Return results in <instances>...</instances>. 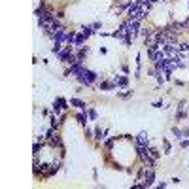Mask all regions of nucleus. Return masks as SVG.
<instances>
[{"label":"nucleus","mask_w":189,"mask_h":189,"mask_svg":"<svg viewBox=\"0 0 189 189\" xmlns=\"http://www.w3.org/2000/svg\"><path fill=\"white\" fill-rule=\"evenodd\" d=\"M78 80H80L81 83H83V85H91V83H93V81L97 80V74H95V72H91V70H83V72H81L80 76H78Z\"/></svg>","instance_id":"nucleus-1"},{"label":"nucleus","mask_w":189,"mask_h":189,"mask_svg":"<svg viewBox=\"0 0 189 189\" xmlns=\"http://www.w3.org/2000/svg\"><path fill=\"white\" fill-rule=\"evenodd\" d=\"M125 25H127V32H129V36H132V38H134L136 34H138L140 21H136V19H129V21H127Z\"/></svg>","instance_id":"nucleus-2"},{"label":"nucleus","mask_w":189,"mask_h":189,"mask_svg":"<svg viewBox=\"0 0 189 189\" xmlns=\"http://www.w3.org/2000/svg\"><path fill=\"white\" fill-rule=\"evenodd\" d=\"M70 55H72V47H70V45H66L63 51H59V59H63V61H68Z\"/></svg>","instance_id":"nucleus-3"},{"label":"nucleus","mask_w":189,"mask_h":189,"mask_svg":"<svg viewBox=\"0 0 189 189\" xmlns=\"http://www.w3.org/2000/svg\"><path fill=\"white\" fill-rule=\"evenodd\" d=\"M64 104H66V100H64V99H57V100H55V104H53V110H55V112H61L63 108H66Z\"/></svg>","instance_id":"nucleus-4"},{"label":"nucleus","mask_w":189,"mask_h":189,"mask_svg":"<svg viewBox=\"0 0 189 189\" xmlns=\"http://www.w3.org/2000/svg\"><path fill=\"white\" fill-rule=\"evenodd\" d=\"M136 144L138 146H148V134H146V132H140L138 138H136Z\"/></svg>","instance_id":"nucleus-5"},{"label":"nucleus","mask_w":189,"mask_h":189,"mask_svg":"<svg viewBox=\"0 0 189 189\" xmlns=\"http://www.w3.org/2000/svg\"><path fill=\"white\" fill-rule=\"evenodd\" d=\"M153 184V168L149 167V170L146 172V182H144V185H151Z\"/></svg>","instance_id":"nucleus-6"},{"label":"nucleus","mask_w":189,"mask_h":189,"mask_svg":"<svg viewBox=\"0 0 189 189\" xmlns=\"http://www.w3.org/2000/svg\"><path fill=\"white\" fill-rule=\"evenodd\" d=\"M70 102H72V106H78V108H80V110H85V108H87V104H85V102H83V100H78V99H72V100H70Z\"/></svg>","instance_id":"nucleus-7"},{"label":"nucleus","mask_w":189,"mask_h":189,"mask_svg":"<svg viewBox=\"0 0 189 189\" xmlns=\"http://www.w3.org/2000/svg\"><path fill=\"white\" fill-rule=\"evenodd\" d=\"M113 83H115V85H119V87H125V85H127V78H125V76L115 78V80H113Z\"/></svg>","instance_id":"nucleus-8"},{"label":"nucleus","mask_w":189,"mask_h":189,"mask_svg":"<svg viewBox=\"0 0 189 189\" xmlns=\"http://www.w3.org/2000/svg\"><path fill=\"white\" fill-rule=\"evenodd\" d=\"M83 38H85V34H83V32H81V34H76L74 44H76V45H81V44H83Z\"/></svg>","instance_id":"nucleus-9"},{"label":"nucleus","mask_w":189,"mask_h":189,"mask_svg":"<svg viewBox=\"0 0 189 189\" xmlns=\"http://www.w3.org/2000/svg\"><path fill=\"white\" fill-rule=\"evenodd\" d=\"M78 121H80L81 125H85V123H87V115H85V113H78Z\"/></svg>","instance_id":"nucleus-10"},{"label":"nucleus","mask_w":189,"mask_h":189,"mask_svg":"<svg viewBox=\"0 0 189 189\" xmlns=\"http://www.w3.org/2000/svg\"><path fill=\"white\" fill-rule=\"evenodd\" d=\"M178 51H189V44H180L178 45Z\"/></svg>","instance_id":"nucleus-11"},{"label":"nucleus","mask_w":189,"mask_h":189,"mask_svg":"<svg viewBox=\"0 0 189 189\" xmlns=\"http://www.w3.org/2000/svg\"><path fill=\"white\" fill-rule=\"evenodd\" d=\"M149 157H151V159H157L159 157V151H157V149H149Z\"/></svg>","instance_id":"nucleus-12"},{"label":"nucleus","mask_w":189,"mask_h":189,"mask_svg":"<svg viewBox=\"0 0 189 189\" xmlns=\"http://www.w3.org/2000/svg\"><path fill=\"white\" fill-rule=\"evenodd\" d=\"M113 87H115V83H102L100 89H113Z\"/></svg>","instance_id":"nucleus-13"},{"label":"nucleus","mask_w":189,"mask_h":189,"mask_svg":"<svg viewBox=\"0 0 189 189\" xmlns=\"http://www.w3.org/2000/svg\"><path fill=\"white\" fill-rule=\"evenodd\" d=\"M81 30H83V34H85V36H89L91 32H93V27H83Z\"/></svg>","instance_id":"nucleus-14"},{"label":"nucleus","mask_w":189,"mask_h":189,"mask_svg":"<svg viewBox=\"0 0 189 189\" xmlns=\"http://www.w3.org/2000/svg\"><path fill=\"white\" fill-rule=\"evenodd\" d=\"M172 132H174L178 138H182V131H178V129H172Z\"/></svg>","instance_id":"nucleus-15"},{"label":"nucleus","mask_w":189,"mask_h":189,"mask_svg":"<svg viewBox=\"0 0 189 189\" xmlns=\"http://www.w3.org/2000/svg\"><path fill=\"white\" fill-rule=\"evenodd\" d=\"M89 117H91V119H95V117H97V112H95V110H91V112H89Z\"/></svg>","instance_id":"nucleus-16"}]
</instances>
